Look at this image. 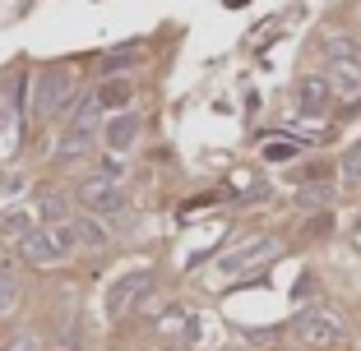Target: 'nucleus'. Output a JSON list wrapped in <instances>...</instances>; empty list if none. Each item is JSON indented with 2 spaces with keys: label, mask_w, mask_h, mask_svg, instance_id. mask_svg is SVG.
Wrapping results in <instances>:
<instances>
[{
  "label": "nucleus",
  "mask_w": 361,
  "mask_h": 351,
  "mask_svg": "<svg viewBox=\"0 0 361 351\" xmlns=\"http://www.w3.org/2000/svg\"><path fill=\"white\" fill-rule=\"evenodd\" d=\"M324 79H329V88L338 97L357 102L361 97V46L348 42V37H334L324 46Z\"/></svg>",
  "instance_id": "nucleus-1"
},
{
  "label": "nucleus",
  "mask_w": 361,
  "mask_h": 351,
  "mask_svg": "<svg viewBox=\"0 0 361 351\" xmlns=\"http://www.w3.org/2000/svg\"><path fill=\"white\" fill-rule=\"evenodd\" d=\"M97 134H102V102H97V93H93V97H84V102H79V111L70 116V125H65L61 143H56V158H61V162L84 158V153L93 148V139H97Z\"/></svg>",
  "instance_id": "nucleus-2"
},
{
  "label": "nucleus",
  "mask_w": 361,
  "mask_h": 351,
  "mask_svg": "<svg viewBox=\"0 0 361 351\" xmlns=\"http://www.w3.org/2000/svg\"><path fill=\"white\" fill-rule=\"evenodd\" d=\"M75 93H79V79H75V70H70V65L47 70V75L37 79V93H32V116H37V120L61 116V111L75 102Z\"/></svg>",
  "instance_id": "nucleus-3"
},
{
  "label": "nucleus",
  "mask_w": 361,
  "mask_h": 351,
  "mask_svg": "<svg viewBox=\"0 0 361 351\" xmlns=\"http://www.w3.org/2000/svg\"><path fill=\"white\" fill-rule=\"evenodd\" d=\"M153 287H158V273L153 268H130V273H121L111 287H106V314L111 319H121V314H135L139 300H149Z\"/></svg>",
  "instance_id": "nucleus-4"
},
{
  "label": "nucleus",
  "mask_w": 361,
  "mask_h": 351,
  "mask_svg": "<svg viewBox=\"0 0 361 351\" xmlns=\"http://www.w3.org/2000/svg\"><path fill=\"white\" fill-rule=\"evenodd\" d=\"M51 236H56V245H61V255H75V250H102V245H106V226L97 222L93 213L51 226Z\"/></svg>",
  "instance_id": "nucleus-5"
},
{
  "label": "nucleus",
  "mask_w": 361,
  "mask_h": 351,
  "mask_svg": "<svg viewBox=\"0 0 361 351\" xmlns=\"http://www.w3.org/2000/svg\"><path fill=\"white\" fill-rule=\"evenodd\" d=\"M292 338L306 342V347H334L343 338V324L334 319L329 309H301L292 319Z\"/></svg>",
  "instance_id": "nucleus-6"
},
{
  "label": "nucleus",
  "mask_w": 361,
  "mask_h": 351,
  "mask_svg": "<svg viewBox=\"0 0 361 351\" xmlns=\"http://www.w3.org/2000/svg\"><path fill=\"white\" fill-rule=\"evenodd\" d=\"M79 203H84V213L106 217V213H121L130 199H126V190H121V181H111V176H93V181L79 185Z\"/></svg>",
  "instance_id": "nucleus-7"
},
{
  "label": "nucleus",
  "mask_w": 361,
  "mask_h": 351,
  "mask_svg": "<svg viewBox=\"0 0 361 351\" xmlns=\"http://www.w3.org/2000/svg\"><path fill=\"white\" fill-rule=\"evenodd\" d=\"M274 255H278V241H274V236H255V241H245V245H236V250H227L218 268H223L227 277H241V273H250V268L269 264Z\"/></svg>",
  "instance_id": "nucleus-8"
},
{
  "label": "nucleus",
  "mask_w": 361,
  "mask_h": 351,
  "mask_svg": "<svg viewBox=\"0 0 361 351\" xmlns=\"http://www.w3.org/2000/svg\"><path fill=\"white\" fill-rule=\"evenodd\" d=\"M14 255L23 259V264H32V268H51V264H61V245H56V236H51V226H37V231H28L19 245H14Z\"/></svg>",
  "instance_id": "nucleus-9"
},
{
  "label": "nucleus",
  "mask_w": 361,
  "mask_h": 351,
  "mask_svg": "<svg viewBox=\"0 0 361 351\" xmlns=\"http://www.w3.org/2000/svg\"><path fill=\"white\" fill-rule=\"evenodd\" d=\"M135 139H139V111H121V116H111L102 125L106 153H121V158H126V153L135 148Z\"/></svg>",
  "instance_id": "nucleus-10"
},
{
  "label": "nucleus",
  "mask_w": 361,
  "mask_h": 351,
  "mask_svg": "<svg viewBox=\"0 0 361 351\" xmlns=\"http://www.w3.org/2000/svg\"><path fill=\"white\" fill-rule=\"evenodd\" d=\"M329 97H334V88H329V79H324V75H306L297 84L301 116H324V111H329Z\"/></svg>",
  "instance_id": "nucleus-11"
},
{
  "label": "nucleus",
  "mask_w": 361,
  "mask_h": 351,
  "mask_svg": "<svg viewBox=\"0 0 361 351\" xmlns=\"http://www.w3.org/2000/svg\"><path fill=\"white\" fill-rule=\"evenodd\" d=\"M130 97H135V84H130V79H106L102 93H97V102H102V111L111 107L121 116V111H130Z\"/></svg>",
  "instance_id": "nucleus-12"
},
{
  "label": "nucleus",
  "mask_w": 361,
  "mask_h": 351,
  "mask_svg": "<svg viewBox=\"0 0 361 351\" xmlns=\"http://www.w3.org/2000/svg\"><path fill=\"white\" fill-rule=\"evenodd\" d=\"M19 305V273L10 264H0V314H10Z\"/></svg>",
  "instance_id": "nucleus-13"
},
{
  "label": "nucleus",
  "mask_w": 361,
  "mask_h": 351,
  "mask_svg": "<svg viewBox=\"0 0 361 351\" xmlns=\"http://www.w3.org/2000/svg\"><path fill=\"white\" fill-rule=\"evenodd\" d=\"M301 153L297 139H264V148H259V158L264 162H292Z\"/></svg>",
  "instance_id": "nucleus-14"
},
{
  "label": "nucleus",
  "mask_w": 361,
  "mask_h": 351,
  "mask_svg": "<svg viewBox=\"0 0 361 351\" xmlns=\"http://www.w3.org/2000/svg\"><path fill=\"white\" fill-rule=\"evenodd\" d=\"M37 213H42V222H51V226L70 222V213H65V199H61V194H42V199H37Z\"/></svg>",
  "instance_id": "nucleus-15"
},
{
  "label": "nucleus",
  "mask_w": 361,
  "mask_h": 351,
  "mask_svg": "<svg viewBox=\"0 0 361 351\" xmlns=\"http://www.w3.org/2000/svg\"><path fill=\"white\" fill-rule=\"evenodd\" d=\"M28 231H37V226L28 222V213H10V217H5V222H0V236H5V241H10V245H19V241H23V236H28Z\"/></svg>",
  "instance_id": "nucleus-16"
},
{
  "label": "nucleus",
  "mask_w": 361,
  "mask_h": 351,
  "mask_svg": "<svg viewBox=\"0 0 361 351\" xmlns=\"http://www.w3.org/2000/svg\"><path fill=\"white\" fill-rule=\"evenodd\" d=\"M343 181H348V185L361 181V143H352V148L343 153Z\"/></svg>",
  "instance_id": "nucleus-17"
},
{
  "label": "nucleus",
  "mask_w": 361,
  "mask_h": 351,
  "mask_svg": "<svg viewBox=\"0 0 361 351\" xmlns=\"http://www.w3.org/2000/svg\"><path fill=\"white\" fill-rule=\"evenodd\" d=\"M10 351H42V342H37V333H19L10 342Z\"/></svg>",
  "instance_id": "nucleus-18"
},
{
  "label": "nucleus",
  "mask_w": 361,
  "mask_h": 351,
  "mask_svg": "<svg viewBox=\"0 0 361 351\" xmlns=\"http://www.w3.org/2000/svg\"><path fill=\"white\" fill-rule=\"evenodd\" d=\"M126 60H135V51H106V56H102L106 70H116V65H126Z\"/></svg>",
  "instance_id": "nucleus-19"
},
{
  "label": "nucleus",
  "mask_w": 361,
  "mask_h": 351,
  "mask_svg": "<svg viewBox=\"0 0 361 351\" xmlns=\"http://www.w3.org/2000/svg\"><path fill=\"white\" fill-rule=\"evenodd\" d=\"M162 351H185V347H162Z\"/></svg>",
  "instance_id": "nucleus-20"
},
{
  "label": "nucleus",
  "mask_w": 361,
  "mask_h": 351,
  "mask_svg": "<svg viewBox=\"0 0 361 351\" xmlns=\"http://www.w3.org/2000/svg\"><path fill=\"white\" fill-rule=\"evenodd\" d=\"M227 351H232V347H227Z\"/></svg>",
  "instance_id": "nucleus-21"
}]
</instances>
